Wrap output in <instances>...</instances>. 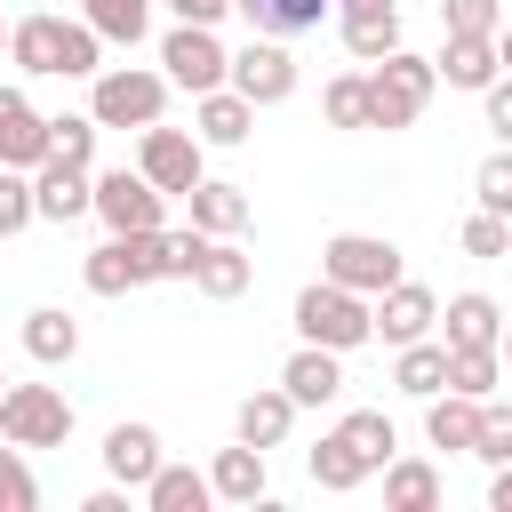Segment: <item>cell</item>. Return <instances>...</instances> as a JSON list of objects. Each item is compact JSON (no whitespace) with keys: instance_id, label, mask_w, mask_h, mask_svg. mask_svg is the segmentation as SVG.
<instances>
[{"instance_id":"6da1fadb","label":"cell","mask_w":512,"mask_h":512,"mask_svg":"<svg viewBox=\"0 0 512 512\" xmlns=\"http://www.w3.org/2000/svg\"><path fill=\"white\" fill-rule=\"evenodd\" d=\"M432 88H440L432 56H408V48L376 56V72H368V128H416V112L432 104Z\"/></svg>"},{"instance_id":"7a4b0ae2","label":"cell","mask_w":512,"mask_h":512,"mask_svg":"<svg viewBox=\"0 0 512 512\" xmlns=\"http://www.w3.org/2000/svg\"><path fill=\"white\" fill-rule=\"evenodd\" d=\"M296 336L304 344H328V352H360L376 328H368V296H352V288H336V280H312V288H296Z\"/></svg>"},{"instance_id":"3957f363","label":"cell","mask_w":512,"mask_h":512,"mask_svg":"<svg viewBox=\"0 0 512 512\" xmlns=\"http://www.w3.org/2000/svg\"><path fill=\"white\" fill-rule=\"evenodd\" d=\"M88 112H96V128H152V120L168 112V72L104 64L96 88H88Z\"/></svg>"},{"instance_id":"277c9868","label":"cell","mask_w":512,"mask_h":512,"mask_svg":"<svg viewBox=\"0 0 512 512\" xmlns=\"http://www.w3.org/2000/svg\"><path fill=\"white\" fill-rule=\"evenodd\" d=\"M0 440H16V448H64L72 440V400L56 384H8L0 392Z\"/></svg>"},{"instance_id":"5b68a950","label":"cell","mask_w":512,"mask_h":512,"mask_svg":"<svg viewBox=\"0 0 512 512\" xmlns=\"http://www.w3.org/2000/svg\"><path fill=\"white\" fill-rule=\"evenodd\" d=\"M320 280H336V288H352V296H384V288L400 280V248L376 240V232H336V240L320 248Z\"/></svg>"},{"instance_id":"8992f818","label":"cell","mask_w":512,"mask_h":512,"mask_svg":"<svg viewBox=\"0 0 512 512\" xmlns=\"http://www.w3.org/2000/svg\"><path fill=\"white\" fill-rule=\"evenodd\" d=\"M160 72H168V88H192V96H208V88H224V72H232V48L216 40V24H176V32L160 40Z\"/></svg>"},{"instance_id":"52a82bcc","label":"cell","mask_w":512,"mask_h":512,"mask_svg":"<svg viewBox=\"0 0 512 512\" xmlns=\"http://www.w3.org/2000/svg\"><path fill=\"white\" fill-rule=\"evenodd\" d=\"M88 208H96L112 232H160V224H168V192H160L144 168H104Z\"/></svg>"},{"instance_id":"ba28073f","label":"cell","mask_w":512,"mask_h":512,"mask_svg":"<svg viewBox=\"0 0 512 512\" xmlns=\"http://www.w3.org/2000/svg\"><path fill=\"white\" fill-rule=\"evenodd\" d=\"M224 88H240L256 112L264 104H288L296 96V56H288V40H272V32H256L240 56H232V72H224Z\"/></svg>"},{"instance_id":"9c48e42d","label":"cell","mask_w":512,"mask_h":512,"mask_svg":"<svg viewBox=\"0 0 512 512\" xmlns=\"http://www.w3.org/2000/svg\"><path fill=\"white\" fill-rule=\"evenodd\" d=\"M200 152H208V144H200L192 128H160V120H152V128H144V144H136V168H144L168 200H184V192L208 176V168H200Z\"/></svg>"},{"instance_id":"30bf717a","label":"cell","mask_w":512,"mask_h":512,"mask_svg":"<svg viewBox=\"0 0 512 512\" xmlns=\"http://www.w3.org/2000/svg\"><path fill=\"white\" fill-rule=\"evenodd\" d=\"M432 320H440V296H432L424 280H408V272H400L384 296H368V328H376L392 352L416 344V336H432Z\"/></svg>"},{"instance_id":"8fae6325","label":"cell","mask_w":512,"mask_h":512,"mask_svg":"<svg viewBox=\"0 0 512 512\" xmlns=\"http://www.w3.org/2000/svg\"><path fill=\"white\" fill-rule=\"evenodd\" d=\"M88 200H96V176L88 168H72V160H40L32 168V216L40 224H72V216H88Z\"/></svg>"},{"instance_id":"7c38bea8","label":"cell","mask_w":512,"mask_h":512,"mask_svg":"<svg viewBox=\"0 0 512 512\" xmlns=\"http://www.w3.org/2000/svg\"><path fill=\"white\" fill-rule=\"evenodd\" d=\"M64 32H72V24L48 16V8H40V16H16V24H8V64L32 72V80H64Z\"/></svg>"},{"instance_id":"4fadbf2b","label":"cell","mask_w":512,"mask_h":512,"mask_svg":"<svg viewBox=\"0 0 512 512\" xmlns=\"http://www.w3.org/2000/svg\"><path fill=\"white\" fill-rule=\"evenodd\" d=\"M336 32L360 64H376L400 48V0H336Z\"/></svg>"},{"instance_id":"5bb4252c","label":"cell","mask_w":512,"mask_h":512,"mask_svg":"<svg viewBox=\"0 0 512 512\" xmlns=\"http://www.w3.org/2000/svg\"><path fill=\"white\" fill-rule=\"evenodd\" d=\"M280 392H288L296 408H328V400L344 392V352H328V344H296L288 368H280Z\"/></svg>"},{"instance_id":"9a60e30c","label":"cell","mask_w":512,"mask_h":512,"mask_svg":"<svg viewBox=\"0 0 512 512\" xmlns=\"http://www.w3.org/2000/svg\"><path fill=\"white\" fill-rule=\"evenodd\" d=\"M48 160V120L32 112L24 88H0V168H40Z\"/></svg>"},{"instance_id":"2e32d148","label":"cell","mask_w":512,"mask_h":512,"mask_svg":"<svg viewBox=\"0 0 512 512\" xmlns=\"http://www.w3.org/2000/svg\"><path fill=\"white\" fill-rule=\"evenodd\" d=\"M248 128H256V104H248L240 88L192 96V136H200V144H248Z\"/></svg>"},{"instance_id":"e0dca14e","label":"cell","mask_w":512,"mask_h":512,"mask_svg":"<svg viewBox=\"0 0 512 512\" xmlns=\"http://www.w3.org/2000/svg\"><path fill=\"white\" fill-rule=\"evenodd\" d=\"M248 280H256V264L232 248V232H208V248H200V264H192V288L216 296V304H232V296H248Z\"/></svg>"},{"instance_id":"ac0fdd59","label":"cell","mask_w":512,"mask_h":512,"mask_svg":"<svg viewBox=\"0 0 512 512\" xmlns=\"http://www.w3.org/2000/svg\"><path fill=\"white\" fill-rule=\"evenodd\" d=\"M104 472H112L120 488H144V480L160 472V432H152V424H112V432H104Z\"/></svg>"},{"instance_id":"d6986e66","label":"cell","mask_w":512,"mask_h":512,"mask_svg":"<svg viewBox=\"0 0 512 512\" xmlns=\"http://www.w3.org/2000/svg\"><path fill=\"white\" fill-rule=\"evenodd\" d=\"M432 72H440L448 88H472V96H480L504 64H496V40H480V32H448V48L432 56Z\"/></svg>"},{"instance_id":"ffe728a7","label":"cell","mask_w":512,"mask_h":512,"mask_svg":"<svg viewBox=\"0 0 512 512\" xmlns=\"http://www.w3.org/2000/svg\"><path fill=\"white\" fill-rule=\"evenodd\" d=\"M264 480H272V472H264V448H248V440H240V448H216V464H208L216 504H256Z\"/></svg>"},{"instance_id":"44dd1931","label":"cell","mask_w":512,"mask_h":512,"mask_svg":"<svg viewBox=\"0 0 512 512\" xmlns=\"http://www.w3.org/2000/svg\"><path fill=\"white\" fill-rule=\"evenodd\" d=\"M288 424H296V400L272 384V392H248L240 400V416H232V432L248 440V448H280L288 440Z\"/></svg>"},{"instance_id":"7402d4cb","label":"cell","mask_w":512,"mask_h":512,"mask_svg":"<svg viewBox=\"0 0 512 512\" xmlns=\"http://www.w3.org/2000/svg\"><path fill=\"white\" fill-rule=\"evenodd\" d=\"M472 432H480V400L472 392H432L424 400V440L432 448H464L472 456Z\"/></svg>"},{"instance_id":"603a6c76","label":"cell","mask_w":512,"mask_h":512,"mask_svg":"<svg viewBox=\"0 0 512 512\" xmlns=\"http://www.w3.org/2000/svg\"><path fill=\"white\" fill-rule=\"evenodd\" d=\"M144 504H152V512H208V504H216V488H208V472H192V464H168V456H160V472L144 480Z\"/></svg>"},{"instance_id":"cb8c5ba5","label":"cell","mask_w":512,"mask_h":512,"mask_svg":"<svg viewBox=\"0 0 512 512\" xmlns=\"http://www.w3.org/2000/svg\"><path fill=\"white\" fill-rule=\"evenodd\" d=\"M248 16V32H272V40H296V32H320V16L336 0H232Z\"/></svg>"},{"instance_id":"d4e9b609","label":"cell","mask_w":512,"mask_h":512,"mask_svg":"<svg viewBox=\"0 0 512 512\" xmlns=\"http://www.w3.org/2000/svg\"><path fill=\"white\" fill-rule=\"evenodd\" d=\"M24 352H32L40 368H64V360L80 352V320H72V312H56V304L24 312Z\"/></svg>"},{"instance_id":"484cf974","label":"cell","mask_w":512,"mask_h":512,"mask_svg":"<svg viewBox=\"0 0 512 512\" xmlns=\"http://www.w3.org/2000/svg\"><path fill=\"white\" fill-rule=\"evenodd\" d=\"M392 384H400L408 400H432V392H448V344H432V336L400 344V360H392Z\"/></svg>"},{"instance_id":"4316f807","label":"cell","mask_w":512,"mask_h":512,"mask_svg":"<svg viewBox=\"0 0 512 512\" xmlns=\"http://www.w3.org/2000/svg\"><path fill=\"white\" fill-rule=\"evenodd\" d=\"M80 24L96 40H112V48H136L152 32V0H80Z\"/></svg>"},{"instance_id":"83f0119b","label":"cell","mask_w":512,"mask_h":512,"mask_svg":"<svg viewBox=\"0 0 512 512\" xmlns=\"http://www.w3.org/2000/svg\"><path fill=\"white\" fill-rule=\"evenodd\" d=\"M304 472H312V488H328V496H344V488H360L368 480V456L344 440V432H328L312 456H304Z\"/></svg>"},{"instance_id":"f1b7e54d","label":"cell","mask_w":512,"mask_h":512,"mask_svg":"<svg viewBox=\"0 0 512 512\" xmlns=\"http://www.w3.org/2000/svg\"><path fill=\"white\" fill-rule=\"evenodd\" d=\"M384 504H392V512H432V504H440V472H432L424 456H392V464H384Z\"/></svg>"},{"instance_id":"f546056e","label":"cell","mask_w":512,"mask_h":512,"mask_svg":"<svg viewBox=\"0 0 512 512\" xmlns=\"http://www.w3.org/2000/svg\"><path fill=\"white\" fill-rule=\"evenodd\" d=\"M184 200H192V224H200V232H240V224H248V192H240V184L200 176Z\"/></svg>"},{"instance_id":"4dcf8cb0","label":"cell","mask_w":512,"mask_h":512,"mask_svg":"<svg viewBox=\"0 0 512 512\" xmlns=\"http://www.w3.org/2000/svg\"><path fill=\"white\" fill-rule=\"evenodd\" d=\"M496 384H504V352H496V344H448V392L488 400Z\"/></svg>"},{"instance_id":"1f68e13d","label":"cell","mask_w":512,"mask_h":512,"mask_svg":"<svg viewBox=\"0 0 512 512\" xmlns=\"http://www.w3.org/2000/svg\"><path fill=\"white\" fill-rule=\"evenodd\" d=\"M440 320H448V344H496V336H504V312H496L480 288L448 296V312H440Z\"/></svg>"},{"instance_id":"d6a6232c","label":"cell","mask_w":512,"mask_h":512,"mask_svg":"<svg viewBox=\"0 0 512 512\" xmlns=\"http://www.w3.org/2000/svg\"><path fill=\"white\" fill-rule=\"evenodd\" d=\"M360 456H368V472H384L392 464V448H400V432H392V416L384 408H344V424H336Z\"/></svg>"},{"instance_id":"836d02e7","label":"cell","mask_w":512,"mask_h":512,"mask_svg":"<svg viewBox=\"0 0 512 512\" xmlns=\"http://www.w3.org/2000/svg\"><path fill=\"white\" fill-rule=\"evenodd\" d=\"M96 136H104V128H96V112H56V120H48V152H56V160H72V168H88V160H96Z\"/></svg>"},{"instance_id":"e575fe53","label":"cell","mask_w":512,"mask_h":512,"mask_svg":"<svg viewBox=\"0 0 512 512\" xmlns=\"http://www.w3.org/2000/svg\"><path fill=\"white\" fill-rule=\"evenodd\" d=\"M320 112H328V128H368V72H336Z\"/></svg>"},{"instance_id":"d590c367","label":"cell","mask_w":512,"mask_h":512,"mask_svg":"<svg viewBox=\"0 0 512 512\" xmlns=\"http://www.w3.org/2000/svg\"><path fill=\"white\" fill-rule=\"evenodd\" d=\"M80 280H88V296H128V288H136V280H128V248H120V232H112L104 248H88Z\"/></svg>"},{"instance_id":"8d00e7d4","label":"cell","mask_w":512,"mask_h":512,"mask_svg":"<svg viewBox=\"0 0 512 512\" xmlns=\"http://www.w3.org/2000/svg\"><path fill=\"white\" fill-rule=\"evenodd\" d=\"M472 456H480L488 472H496V464H512V408H504L496 392L480 400V432H472Z\"/></svg>"},{"instance_id":"74e56055","label":"cell","mask_w":512,"mask_h":512,"mask_svg":"<svg viewBox=\"0 0 512 512\" xmlns=\"http://www.w3.org/2000/svg\"><path fill=\"white\" fill-rule=\"evenodd\" d=\"M24 224H40L32 216V168H0V240H16Z\"/></svg>"},{"instance_id":"f35d334b","label":"cell","mask_w":512,"mask_h":512,"mask_svg":"<svg viewBox=\"0 0 512 512\" xmlns=\"http://www.w3.org/2000/svg\"><path fill=\"white\" fill-rule=\"evenodd\" d=\"M32 504H40V480H32L24 448L8 440V448H0V512H32Z\"/></svg>"},{"instance_id":"ab89813d","label":"cell","mask_w":512,"mask_h":512,"mask_svg":"<svg viewBox=\"0 0 512 512\" xmlns=\"http://www.w3.org/2000/svg\"><path fill=\"white\" fill-rule=\"evenodd\" d=\"M472 192H480V208H488V216H512V144L480 160V176H472Z\"/></svg>"},{"instance_id":"60d3db41","label":"cell","mask_w":512,"mask_h":512,"mask_svg":"<svg viewBox=\"0 0 512 512\" xmlns=\"http://www.w3.org/2000/svg\"><path fill=\"white\" fill-rule=\"evenodd\" d=\"M464 256H512V216L472 208V216H464Z\"/></svg>"},{"instance_id":"b9f144b4","label":"cell","mask_w":512,"mask_h":512,"mask_svg":"<svg viewBox=\"0 0 512 512\" xmlns=\"http://www.w3.org/2000/svg\"><path fill=\"white\" fill-rule=\"evenodd\" d=\"M440 24H448V32H480V40H496L504 0H440Z\"/></svg>"},{"instance_id":"7bdbcfd3","label":"cell","mask_w":512,"mask_h":512,"mask_svg":"<svg viewBox=\"0 0 512 512\" xmlns=\"http://www.w3.org/2000/svg\"><path fill=\"white\" fill-rule=\"evenodd\" d=\"M480 96H488V128H496V136L512 144V72H496V80H488Z\"/></svg>"},{"instance_id":"ee69618b","label":"cell","mask_w":512,"mask_h":512,"mask_svg":"<svg viewBox=\"0 0 512 512\" xmlns=\"http://www.w3.org/2000/svg\"><path fill=\"white\" fill-rule=\"evenodd\" d=\"M176 8V24H224L232 16V0H168Z\"/></svg>"},{"instance_id":"f6af8a7d","label":"cell","mask_w":512,"mask_h":512,"mask_svg":"<svg viewBox=\"0 0 512 512\" xmlns=\"http://www.w3.org/2000/svg\"><path fill=\"white\" fill-rule=\"evenodd\" d=\"M80 512H128V488H120V480H112V488H96V496H88V504H80Z\"/></svg>"},{"instance_id":"bcb514c9","label":"cell","mask_w":512,"mask_h":512,"mask_svg":"<svg viewBox=\"0 0 512 512\" xmlns=\"http://www.w3.org/2000/svg\"><path fill=\"white\" fill-rule=\"evenodd\" d=\"M488 504H496V512H512V464H496V480H488Z\"/></svg>"},{"instance_id":"7dc6e473","label":"cell","mask_w":512,"mask_h":512,"mask_svg":"<svg viewBox=\"0 0 512 512\" xmlns=\"http://www.w3.org/2000/svg\"><path fill=\"white\" fill-rule=\"evenodd\" d=\"M496 64L512 72V24H496Z\"/></svg>"},{"instance_id":"c3c4849f","label":"cell","mask_w":512,"mask_h":512,"mask_svg":"<svg viewBox=\"0 0 512 512\" xmlns=\"http://www.w3.org/2000/svg\"><path fill=\"white\" fill-rule=\"evenodd\" d=\"M496 352H504V368H512V328H504V336H496Z\"/></svg>"},{"instance_id":"681fc988","label":"cell","mask_w":512,"mask_h":512,"mask_svg":"<svg viewBox=\"0 0 512 512\" xmlns=\"http://www.w3.org/2000/svg\"><path fill=\"white\" fill-rule=\"evenodd\" d=\"M0 56H8V24H0Z\"/></svg>"},{"instance_id":"f907efd6","label":"cell","mask_w":512,"mask_h":512,"mask_svg":"<svg viewBox=\"0 0 512 512\" xmlns=\"http://www.w3.org/2000/svg\"><path fill=\"white\" fill-rule=\"evenodd\" d=\"M0 392H8V376H0Z\"/></svg>"}]
</instances>
